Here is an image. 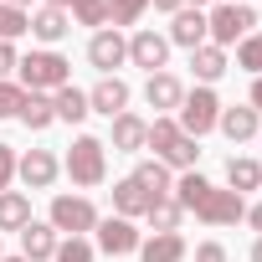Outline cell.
Listing matches in <instances>:
<instances>
[{
	"mask_svg": "<svg viewBox=\"0 0 262 262\" xmlns=\"http://www.w3.org/2000/svg\"><path fill=\"white\" fill-rule=\"evenodd\" d=\"M144 149H155V160L160 165H170V170H195V160H201V149H195V139L190 134H180V123H175V113H155L149 118V139H144Z\"/></svg>",
	"mask_w": 262,
	"mask_h": 262,
	"instance_id": "cell-1",
	"label": "cell"
},
{
	"mask_svg": "<svg viewBox=\"0 0 262 262\" xmlns=\"http://www.w3.org/2000/svg\"><path fill=\"white\" fill-rule=\"evenodd\" d=\"M16 82H21L26 93H57V88L72 82V62H67L57 47H36V52H26V57L16 62Z\"/></svg>",
	"mask_w": 262,
	"mask_h": 262,
	"instance_id": "cell-2",
	"label": "cell"
},
{
	"mask_svg": "<svg viewBox=\"0 0 262 262\" xmlns=\"http://www.w3.org/2000/svg\"><path fill=\"white\" fill-rule=\"evenodd\" d=\"M62 170H67V180L77 190H98L108 180V144L98 134H77L72 149H67V160H62Z\"/></svg>",
	"mask_w": 262,
	"mask_h": 262,
	"instance_id": "cell-3",
	"label": "cell"
},
{
	"mask_svg": "<svg viewBox=\"0 0 262 262\" xmlns=\"http://www.w3.org/2000/svg\"><path fill=\"white\" fill-rule=\"evenodd\" d=\"M257 31V11L252 6H236V0H226V6H216L211 16H206V41L211 47H236L242 36H252Z\"/></svg>",
	"mask_w": 262,
	"mask_h": 262,
	"instance_id": "cell-4",
	"label": "cell"
},
{
	"mask_svg": "<svg viewBox=\"0 0 262 262\" xmlns=\"http://www.w3.org/2000/svg\"><path fill=\"white\" fill-rule=\"evenodd\" d=\"M216 118H221V98H216V88H195V93H185V103L175 108L180 134H190V139L211 134V128H216Z\"/></svg>",
	"mask_w": 262,
	"mask_h": 262,
	"instance_id": "cell-5",
	"label": "cell"
},
{
	"mask_svg": "<svg viewBox=\"0 0 262 262\" xmlns=\"http://www.w3.org/2000/svg\"><path fill=\"white\" fill-rule=\"evenodd\" d=\"M47 221L57 226V236H88L103 216H98V206L88 195H52V216Z\"/></svg>",
	"mask_w": 262,
	"mask_h": 262,
	"instance_id": "cell-6",
	"label": "cell"
},
{
	"mask_svg": "<svg viewBox=\"0 0 262 262\" xmlns=\"http://www.w3.org/2000/svg\"><path fill=\"white\" fill-rule=\"evenodd\" d=\"M195 221L201 226H236V221H247V201L236 195V190H206V201L195 206Z\"/></svg>",
	"mask_w": 262,
	"mask_h": 262,
	"instance_id": "cell-7",
	"label": "cell"
},
{
	"mask_svg": "<svg viewBox=\"0 0 262 262\" xmlns=\"http://www.w3.org/2000/svg\"><path fill=\"white\" fill-rule=\"evenodd\" d=\"M57 175H62V160H57L52 149H26V155L16 160V180H21L26 190H52Z\"/></svg>",
	"mask_w": 262,
	"mask_h": 262,
	"instance_id": "cell-8",
	"label": "cell"
},
{
	"mask_svg": "<svg viewBox=\"0 0 262 262\" xmlns=\"http://www.w3.org/2000/svg\"><path fill=\"white\" fill-rule=\"evenodd\" d=\"M93 231H98V242H93V247H98V252H108V257H128V252H139V242H144V236H139V226L128 221V216H108V221H98Z\"/></svg>",
	"mask_w": 262,
	"mask_h": 262,
	"instance_id": "cell-9",
	"label": "cell"
},
{
	"mask_svg": "<svg viewBox=\"0 0 262 262\" xmlns=\"http://www.w3.org/2000/svg\"><path fill=\"white\" fill-rule=\"evenodd\" d=\"M128 62L144 67V72L155 77V72H165V62H170V41H165L155 26H139L134 36H128Z\"/></svg>",
	"mask_w": 262,
	"mask_h": 262,
	"instance_id": "cell-10",
	"label": "cell"
},
{
	"mask_svg": "<svg viewBox=\"0 0 262 262\" xmlns=\"http://www.w3.org/2000/svg\"><path fill=\"white\" fill-rule=\"evenodd\" d=\"M88 62H93L103 77H118V67L128 62V41L103 26V31H93V41H88Z\"/></svg>",
	"mask_w": 262,
	"mask_h": 262,
	"instance_id": "cell-11",
	"label": "cell"
},
{
	"mask_svg": "<svg viewBox=\"0 0 262 262\" xmlns=\"http://www.w3.org/2000/svg\"><path fill=\"white\" fill-rule=\"evenodd\" d=\"M165 41L170 47H185V52L206 47V11L201 6H180L175 21H170V31H165Z\"/></svg>",
	"mask_w": 262,
	"mask_h": 262,
	"instance_id": "cell-12",
	"label": "cell"
},
{
	"mask_svg": "<svg viewBox=\"0 0 262 262\" xmlns=\"http://www.w3.org/2000/svg\"><path fill=\"white\" fill-rule=\"evenodd\" d=\"M113 128H108V144H113V155H139L144 149V139H149V118H139V113H118V118H108Z\"/></svg>",
	"mask_w": 262,
	"mask_h": 262,
	"instance_id": "cell-13",
	"label": "cell"
},
{
	"mask_svg": "<svg viewBox=\"0 0 262 262\" xmlns=\"http://www.w3.org/2000/svg\"><path fill=\"white\" fill-rule=\"evenodd\" d=\"M128 82L123 77H98L93 82V93H88V108L93 113H103V118H118V113H128Z\"/></svg>",
	"mask_w": 262,
	"mask_h": 262,
	"instance_id": "cell-14",
	"label": "cell"
},
{
	"mask_svg": "<svg viewBox=\"0 0 262 262\" xmlns=\"http://www.w3.org/2000/svg\"><path fill=\"white\" fill-rule=\"evenodd\" d=\"M57 242H62V236H57L52 221H36V216H31V221L21 226V257H26V262H52V257H57Z\"/></svg>",
	"mask_w": 262,
	"mask_h": 262,
	"instance_id": "cell-15",
	"label": "cell"
},
{
	"mask_svg": "<svg viewBox=\"0 0 262 262\" xmlns=\"http://www.w3.org/2000/svg\"><path fill=\"white\" fill-rule=\"evenodd\" d=\"M144 103H149L155 113H175V108L185 103V82H180L175 72H155V77L144 82Z\"/></svg>",
	"mask_w": 262,
	"mask_h": 262,
	"instance_id": "cell-16",
	"label": "cell"
},
{
	"mask_svg": "<svg viewBox=\"0 0 262 262\" xmlns=\"http://www.w3.org/2000/svg\"><path fill=\"white\" fill-rule=\"evenodd\" d=\"M185 257H190V247L180 231H155L139 242V262H185Z\"/></svg>",
	"mask_w": 262,
	"mask_h": 262,
	"instance_id": "cell-17",
	"label": "cell"
},
{
	"mask_svg": "<svg viewBox=\"0 0 262 262\" xmlns=\"http://www.w3.org/2000/svg\"><path fill=\"white\" fill-rule=\"evenodd\" d=\"M216 128H221V134H226L231 144H247V139H257V134H262V118H257L247 103H236V108H221Z\"/></svg>",
	"mask_w": 262,
	"mask_h": 262,
	"instance_id": "cell-18",
	"label": "cell"
},
{
	"mask_svg": "<svg viewBox=\"0 0 262 262\" xmlns=\"http://www.w3.org/2000/svg\"><path fill=\"white\" fill-rule=\"evenodd\" d=\"M67 31H72V16H67V11H57V6H36V11H31V36H36L41 47H57Z\"/></svg>",
	"mask_w": 262,
	"mask_h": 262,
	"instance_id": "cell-19",
	"label": "cell"
},
{
	"mask_svg": "<svg viewBox=\"0 0 262 262\" xmlns=\"http://www.w3.org/2000/svg\"><path fill=\"white\" fill-rule=\"evenodd\" d=\"M134 185H139L149 201H165V195L175 190V170L160 165V160H139V165H134Z\"/></svg>",
	"mask_w": 262,
	"mask_h": 262,
	"instance_id": "cell-20",
	"label": "cell"
},
{
	"mask_svg": "<svg viewBox=\"0 0 262 262\" xmlns=\"http://www.w3.org/2000/svg\"><path fill=\"white\" fill-rule=\"evenodd\" d=\"M226 190H236V195L262 190V165H257L252 155H231V160H226Z\"/></svg>",
	"mask_w": 262,
	"mask_h": 262,
	"instance_id": "cell-21",
	"label": "cell"
},
{
	"mask_svg": "<svg viewBox=\"0 0 262 262\" xmlns=\"http://www.w3.org/2000/svg\"><path fill=\"white\" fill-rule=\"evenodd\" d=\"M144 211H149V195L134 185V175L113 180V216H128V221H139Z\"/></svg>",
	"mask_w": 262,
	"mask_h": 262,
	"instance_id": "cell-22",
	"label": "cell"
},
{
	"mask_svg": "<svg viewBox=\"0 0 262 262\" xmlns=\"http://www.w3.org/2000/svg\"><path fill=\"white\" fill-rule=\"evenodd\" d=\"M31 134H41V128H52L57 123V108H52V93H26L21 98V113H16Z\"/></svg>",
	"mask_w": 262,
	"mask_h": 262,
	"instance_id": "cell-23",
	"label": "cell"
},
{
	"mask_svg": "<svg viewBox=\"0 0 262 262\" xmlns=\"http://www.w3.org/2000/svg\"><path fill=\"white\" fill-rule=\"evenodd\" d=\"M52 108H57V123H82V118L93 113V108H88V93H82V88H72V82L52 93Z\"/></svg>",
	"mask_w": 262,
	"mask_h": 262,
	"instance_id": "cell-24",
	"label": "cell"
},
{
	"mask_svg": "<svg viewBox=\"0 0 262 262\" xmlns=\"http://www.w3.org/2000/svg\"><path fill=\"white\" fill-rule=\"evenodd\" d=\"M190 67H195L201 88H211V82H216L231 62H226V52H221V47H211V41H206V47H195V52H190Z\"/></svg>",
	"mask_w": 262,
	"mask_h": 262,
	"instance_id": "cell-25",
	"label": "cell"
},
{
	"mask_svg": "<svg viewBox=\"0 0 262 262\" xmlns=\"http://www.w3.org/2000/svg\"><path fill=\"white\" fill-rule=\"evenodd\" d=\"M31 221V195L26 190H6L0 195V231H21Z\"/></svg>",
	"mask_w": 262,
	"mask_h": 262,
	"instance_id": "cell-26",
	"label": "cell"
},
{
	"mask_svg": "<svg viewBox=\"0 0 262 262\" xmlns=\"http://www.w3.org/2000/svg\"><path fill=\"white\" fill-rule=\"evenodd\" d=\"M144 221H149V231H180V221H185V206H180L175 195H165V201H149Z\"/></svg>",
	"mask_w": 262,
	"mask_h": 262,
	"instance_id": "cell-27",
	"label": "cell"
},
{
	"mask_svg": "<svg viewBox=\"0 0 262 262\" xmlns=\"http://www.w3.org/2000/svg\"><path fill=\"white\" fill-rule=\"evenodd\" d=\"M206 190H211V180H206L201 170H185V175L175 180V190H170V195H175V201H180L185 211H195V206L206 201Z\"/></svg>",
	"mask_w": 262,
	"mask_h": 262,
	"instance_id": "cell-28",
	"label": "cell"
},
{
	"mask_svg": "<svg viewBox=\"0 0 262 262\" xmlns=\"http://www.w3.org/2000/svg\"><path fill=\"white\" fill-rule=\"evenodd\" d=\"M144 11H149V0H108V26L113 31L118 26H139Z\"/></svg>",
	"mask_w": 262,
	"mask_h": 262,
	"instance_id": "cell-29",
	"label": "cell"
},
{
	"mask_svg": "<svg viewBox=\"0 0 262 262\" xmlns=\"http://www.w3.org/2000/svg\"><path fill=\"white\" fill-rule=\"evenodd\" d=\"M236 67L252 72V77H262V31H252V36L236 41Z\"/></svg>",
	"mask_w": 262,
	"mask_h": 262,
	"instance_id": "cell-30",
	"label": "cell"
},
{
	"mask_svg": "<svg viewBox=\"0 0 262 262\" xmlns=\"http://www.w3.org/2000/svg\"><path fill=\"white\" fill-rule=\"evenodd\" d=\"M26 31H31V11H16V6L0 0V41H16V36H26Z\"/></svg>",
	"mask_w": 262,
	"mask_h": 262,
	"instance_id": "cell-31",
	"label": "cell"
},
{
	"mask_svg": "<svg viewBox=\"0 0 262 262\" xmlns=\"http://www.w3.org/2000/svg\"><path fill=\"white\" fill-rule=\"evenodd\" d=\"M67 16H72V26H98L103 31L108 26V0H77Z\"/></svg>",
	"mask_w": 262,
	"mask_h": 262,
	"instance_id": "cell-32",
	"label": "cell"
},
{
	"mask_svg": "<svg viewBox=\"0 0 262 262\" xmlns=\"http://www.w3.org/2000/svg\"><path fill=\"white\" fill-rule=\"evenodd\" d=\"M93 257H98V247H93L88 236H62L52 262H93Z\"/></svg>",
	"mask_w": 262,
	"mask_h": 262,
	"instance_id": "cell-33",
	"label": "cell"
},
{
	"mask_svg": "<svg viewBox=\"0 0 262 262\" xmlns=\"http://www.w3.org/2000/svg\"><path fill=\"white\" fill-rule=\"evenodd\" d=\"M21 98H26L21 82H0V118H16L21 113Z\"/></svg>",
	"mask_w": 262,
	"mask_h": 262,
	"instance_id": "cell-34",
	"label": "cell"
},
{
	"mask_svg": "<svg viewBox=\"0 0 262 262\" xmlns=\"http://www.w3.org/2000/svg\"><path fill=\"white\" fill-rule=\"evenodd\" d=\"M16 160H21V155H16L11 144H0V195H6L11 180H16Z\"/></svg>",
	"mask_w": 262,
	"mask_h": 262,
	"instance_id": "cell-35",
	"label": "cell"
},
{
	"mask_svg": "<svg viewBox=\"0 0 262 262\" xmlns=\"http://www.w3.org/2000/svg\"><path fill=\"white\" fill-rule=\"evenodd\" d=\"M16 41H0V82H11V72H16Z\"/></svg>",
	"mask_w": 262,
	"mask_h": 262,
	"instance_id": "cell-36",
	"label": "cell"
},
{
	"mask_svg": "<svg viewBox=\"0 0 262 262\" xmlns=\"http://www.w3.org/2000/svg\"><path fill=\"white\" fill-rule=\"evenodd\" d=\"M195 262H226V247L221 242H201L195 247Z\"/></svg>",
	"mask_w": 262,
	"mask_h": 262,
	"instance_id": "cell-37",
	"label": "cell"
},
{
	"mask_svg": "<svg viewBox=\"0 0 262 262\" xmlns=\"http://www.w3.org/2000/svg\"><path fill=\"white\" fill-rule=\"evenodd\" d=\"M247 108L262 118V77H252V93H247Z\"/></svg>",
	"mask_w": 262,
	"mask_h": 262,
	"instance_id": "cell-38",
	"label": "cell"
},
{
	"mask_svg": "<svg viewBox=\"0 0 262 262\" xmlns=\"http://www.w3.org/2000/svg\"><path fill=\"white\" fill-rule=\"evenodd\" d=\"M247 221H252V231L262 236V201H257V206H247Z\"/></svg>",
	"mask_w": 262,
	"mask_h": 262,
	"instance_id": "cell-39",
	"label": "cell"
},
{
	"mask_svg": "<svg viewBox=\"0 0 262 262\" xmlns=\"http://www.w3.org/2000/svg\"><path fill=\"white\" fill-rule=\"evenodd\" d=\"M149 6H155V11H170V16H175V11L185 6V0H149Z\"/></svg>",
	"mask_w": 262,
	"mask_h": 262,
	"instance_id": "cell-40",
	"label": "cell"
},
{
	"mask_svg": "<svg viewBox=\"0 0 262 262\" xmlns=\"http://www.w3.org/2000/svg\"><path fill=\"white\" fill-rule=\"evenodd\" d=\"M41 6H57V11H72V6H77V0H41Z\"/></svg>",
	"mask_w": 262,
	"mask_h": 262,
	"instance_id": "cell-41",
	"label": "cell"
},
{
	"mask_svg": "<svg viewBox=\"0 0 262 262\" xmlns=\"http://www.w3.org/2000/svg\"><path fill=\"white\" fill-rule=\"evenodd\" d=\"M252 262H262V236H257V242H252Z\"/></svg>",
	"mask_w": 262,
	"mask_h": 262,
	"instance_id": "cell-42",
	"label": "cell"
},
{
	"mask_svg": "<svg viewBox=\"0 0 262 262\" xmlns=\"http://www.w3.org/2000/svg\"><path fill=\"white\" fill-rule=\"evenodd\" d=\"M6 6H16V11H26V6H36V0H6Z\"/></svg>",
	"mask_w": 262,
	"mask_h": 262,
	"instance_id": "cell-43",
	"label": "cell"
},
{
	"mask_svg": "<svg viewBox=\"0 0 262 262\" xmlns=\"http://www.w3.org/2000/svg\"><path fill=\"white\" fill-rule=\"evenodd\" d=\"M0 262H26V257H0Z\"/></svg>",
	"mask_w": 262,
	"mask_h": 262,
	"instance_id": "cell-44",
	"label": "cell"
},
{
	"mask_svg": "<svg viewBox=\"0 0 262 262\" xmlns=\"http://www.w3.org/2000/svg\"><path fill=\"white\" fill-rule=\"evenodd\" d=\"M185 6H206V0H185Z\"/></svg>",
	"mask_w": 262,
	"mask_h": 262,
	"instance_id": "cell-45",
	"label": "cell"
},
{
	"mask_svg": "<svg viewBox=\"0 0 262 262\" xmlns=\"http://www.w3.org/2000/svg\"><path fill=\"white\" fill-rule=\"evenodd\" d=\"M236 6H252V0H236Z\"/></svg>",
	"mask_w": 262,
	"mask_h": 262,
	"instance_id": "cell-46",
	"label": "cell"
},
{
	"mask_svg": "<svg viewBox=\"0 0 262 262\" xmlns=\"http://www.w3.org/2000/svg\"><path fill=\"white\" fill-rule=\"evenodd\" d=\"M0 257H6V247H0Z\"/></svg>",
	"mask_w": 262,
	"mask_h": 262,
	"instance_id": "cell-47",
	"label": "cell"
},
{
	"mask_svg": "<svg viewBox=\"0 0 262 262\" xmlns=\"http://www.w3.org/2000/svg\"><path fill=\"white\" fill-rule=\"evenodd\" d=\"M257 139H262V134H257Z\"/></svg>",
	"mask_w": 262,
	"mask_h": 262,
	"instance_id": "cell-48",
	"label": "cell"
}]
</instances>
